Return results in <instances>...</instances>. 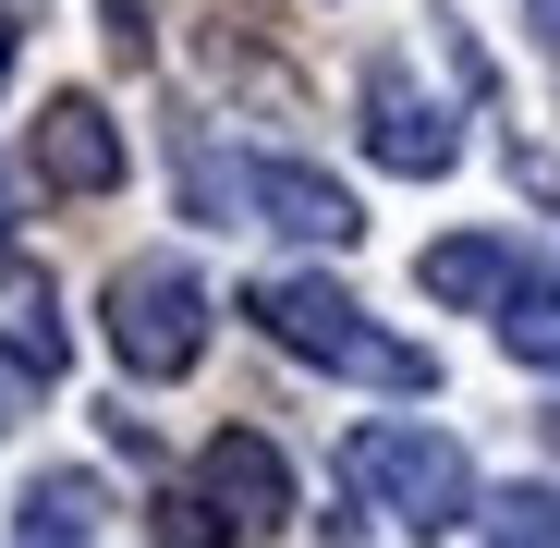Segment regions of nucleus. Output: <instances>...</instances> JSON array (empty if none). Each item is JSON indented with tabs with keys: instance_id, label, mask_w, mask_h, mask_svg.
<instances>
[{
	"instance_id": "15",
	"label": "nucleus",
	"mask_w": 560,
	"mask_h": 548,
	"mask_svg": "<svg viewBox=\"0 0 560 548\" xmlns=\"http://www.w3.org/2000/svg\"><path fill=\"white\" fill-rule=\"evenodd\" d=\"M0 85H13V25H0Z\"/></svg>"
},
{
	"instance_id": "4",
	"label": "nucleus",
	"mask_w": 560,
	"mask_h": 548,
	"mask_svg": "<svg viewBox=\"0 0 560 548\" xmlns=\"http://www.w3.org/2000/svg\"><path fill=\"white\" fill-rule=\"evenodd\" d=\"M183 196H244L268 232H293V244H353L365 220H353V196H341V183L329 171H305V159H244V171H183Z\"/></svg>"
},
{
	"instance_id": "3",
	"label": "nucleus",
	"mask_w": 560,
	"mask_h": 548,
	"mask_svg": "<svg viewBox=\"0 0 560 548\" xmlns=\"http://www.w3.org/2000/svg\"><path fill=\"white\" fill-rule=\"evenodd\" d=\"M98 329H110V353L135 365V378H183V365L208 353V281L183 256H135L98 293Z\"/></svg>"
},
{
	"instance_id": "11",
	"label": "nucleus",
	"mask_w": 560,
	"mask_h": 548,
	"mask_svg": "<svg viewBox=\"0 0 560 548\" xmlns=\"http://www.w3.org/2000/svg\"><path fill=\"white\" fill-rule=\"evenodd\" d=\"M0 305H13V353L37 365V378H49V365H61V317H49V281H37V268H13V281H0Z\"/></svg>"
},
{
	"instance_id": "10",
	"label": "nucleus",
	"mask_w": 560,
	"mask_h": 548,
	"mask_svg": "<svg viewBox=\"0 0 560 548\" xmlns=\"http://www.w3.org/2000/svg\"><path fill=\"white\" fill-rule=\"evenodd\" d=\"M488 317H500V341H512L524 365H560V281H536V268H512V293H500Z\"/></svg>"
},
{
	"instance_id": "16",
	"label": "nucleus",
	"mask_w": 560,
	"mask_h": 548,
	"mask_svg": "<svg viewBox=\"0 0 560 548\" xmlns=\"http://www.w3.org/2000/svg\"><path fill=\"white\" fill-rule=\"evenodd\" d=\"M0 232H13V183H0Z\"/></svg>"
},
{
	"instance_id": "5",
	"label": "nucleus",
	"mask_w": 560,
	"mask_h": 548,
	"mask_svg": "<svg viewBox=\"0 0 560 548\" xmlns=\"http://www.w3.org/2000/svg\"><path fill=\"white\" fill-rule=\"evenodd\" d=\"M196 488H208L220 536H268V524H293V464H280L256 427H220V439L196 451Z\"/></svg>"
},
{
	"instance_id": "2",
	"label": "nucleus",
	"mask_w": 560,
	"mask_h": 548,
	"mask_svg": "<svg viewBox=\"0 0 560 548\" xmlns=\"http://www.w3.org/2000/svg\"><path fill=\"white\" fill-rule=\"evenodd\" d=\"M341 476H353L365 512H390L402 536H451L463 512H476V464H463V439H439V427H353Z\"/></svg>"
},
{
	"instance_id": "13",
	"label": "nucleus",
	"mask_w": 560,
	"mask_h": 548,
	"mask_svg": "<svg viewBox=\"0 0 560 548\" xmlns=\"http://www.w3.org/2000/svg\"><path fill=\"white\" fill-rule=\"evenodd\" d=\"M25 415H37V365L0 353V427H25Z\"/></svg>"
},
{
	"instance_id": "14",
	"label": "nucleus",
	"mask_w": 560,
	"mask_h": 548,
	"mask_svg": "<svg viewBox=\"0 0 560 548\" xmlns=\"http://www.w3.org/2000/svg\"><path fill=\"white\" fill-rule=\"evenodd\" d=\"M524 25H536V49L560 61V0H524Z\"/></svg>"
},
{
	"instance_id": "8",
	"label": "nucleus",
	"mask_w": 560,
	"mask_h": 548,
	"mask_svg": "<svg viewBox=\"0 0 560 548\" xmlns=\"http://www.w3.org/2000/svg\"><path fill=\"white\" fill-rule=\"evenodd\" d=\"M13 548H98V476H37L13 512Z\"/></svg>"
},
{
	"instance_id": "9",
	"label": "nucleus",
	"mask_w": 560,
	"mask_h": 548,
	"mask_svg": "<svg viewBox=\"0 0 560 548\" xmlns=\"http://www.w3.org/2000/svg\"><path fill=\"white\" fill-rule=\"evenodd\" d=\"M415 281H427L439 305H500V293H512V244H488V232L427 244V268H415Z\"/></svg>"
},
{
	"instance_id": "6",
	"label": "nucleus",
	"mask_w": 560,
	"mask_h": 548,
	"mask_svg": "<svg viewBox=\"0 0 560 548\" xmlns=\"http://www.w3.org/2000/svg\"><path fill=\"white\" fill-rule=\"evenodd\" d=\"M365 159L402 171V183H439V171L463 159V135H451V110H439V98H415L402 73H378V85H365Z\"/></svg>"
},
{
	"instance_id": "7",
	"label": "nucleus",
	"mask_w": 560,
	"mask_h": 548,
	"mask_svg": "<svg viewBox=\"0 0 560 548\" xmlns=\"http://www.w3.org/2000/svg\"><path fill=\"white\" fill-rule=\"evenodd\" d=\"M37 183H61V196H110V183H122V123L98 98H49L37 110Z\"/></svg>"
},
{
	"instance_id": "12",
	"label": "nucleus",
	"mask_w": 560,
	"mask_h": 548,
	"mask_svg": "<svg viewBox=\"0 0 560 548\" xmlns=\"http://www.w3.org/2000/svg\"><path fill=\"white\" fill-rule=\"evenodd\" d=\"M488 548H560V488H500L488 500Z\"/></svg>"
},
{
	"instance_id": "1",
	"label": "nucleus",
	"mask_w": 560,
	"mask_h": 548,
	"mask_svg": "<svg viewBox=\"0 0 560 548\" xmlns=\"http://www.w3.org/2000/svg\"><path fill=\"white\" fill-rule=\"evenodd\" d=\"M244 317H256L280 353H305V365H341V378H365V390H427V378H439V365H427L415 341L365 329V305H353L341 281H256V293H244Z\"/></svg>"
}]
</instances>
